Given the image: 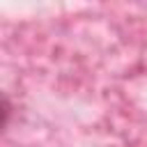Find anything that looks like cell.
I'll return each instance as SVG.
<instances>
[{
  "label": "cell",
  "mask_w": 147,
  "mask_h": 147,
  "mask_svg": "<svg viewBox=\"0 0 147 147\" xmlns=\"http://www.w3.org/2000/svg\"><path fill=\"white\" fill-rule=\"evenodd\" d=\"M9 115H11V106H9L7 94H2V129H7V124H9Z\"/></svg>",
  "instance_id": "obj_1"
}]
</instances>
